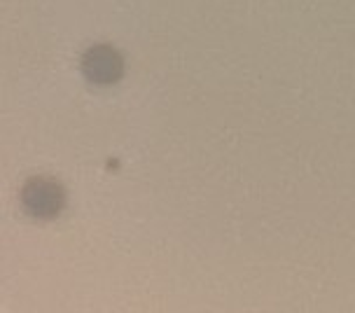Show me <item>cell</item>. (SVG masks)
Segmentation results:
<instances>
[{"label": "cell", "instance_id": "1", "mask_svg": "<svg viewBox=\"0 0 355 313\" xmlns=\"http://www.w3.org/2000/svg\"><path fill=\"white\" fill-rule=\"evenodd\" d=\"M24 208L40 220H49L59 215L63 206V192L49 178H35L24 187Z\"/></svg>", "mask_w": 355, "mask_h": 313}, {"label": "cell", "instance_id": "2", "mask_svg": "<svg viewBox=\"0 0 355 313\" xmlns=\"http://www.w3.org/2000/svg\"><path fill=\"white\" fill-rule=\"evenodd\" d=\"M85 75L96 85H107V82H117L122 75V56H119L112 47L98 44V47L89 49L82 61Z\"/></svg>", "mask_w": 355, "mask_h": 313}]
</instances>
